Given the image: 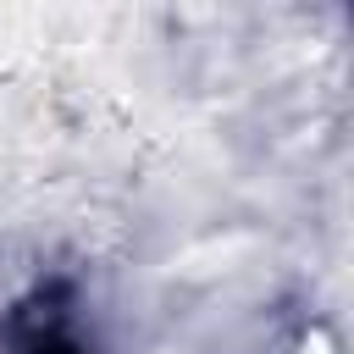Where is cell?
<instances>
[{"label":"cell","instance_id":"1","mask_svg":"<svg viewBox=\"0 0 354 354\" xmlns=\"http://www.w3.org/2000/svg\"><path fill=\"white\" fill-rule=\"evenodd\" d=\"M304 354H326V337H310V343H304Z\"/></svg>","mask_w":354,"mask_h":354}]
</instances>
